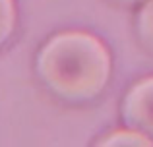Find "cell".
Returning <instances> with one entry per match:
<instances>
[{"mask_svg": "<svg viewBox=\"0 0 153 147\" xmlns=\"http://www.w3.org/2000/svg\"><path fill=\"white\" fill-rule=\"evenodd\" d=\"M111 52L87 31H64L43 45L37 56L41 79L58 97L87 101L97 97L111 78Z\"/></svg>", "mask_w": 153, "mask_h": 147, "instance_id": "cell-1", "label": "cell"}, {"mask_svg": "<svg viewBox=\"0 0 153 147\" xmlns=\"http://www.w3.org/2000/svg\"><path fill=\"white\" fill-rule=\"evenodd\" d=\"M122 116L126 126L147 134L153 140V75L130 87L122 101Z\"/></svg>", "mask_w": 153, "mask_h": 147, "instance_id": "cell-2", "label": "cell"}, {"mask_svg": "<svg viewBox=\"0 0 153 147\" xmlns=\"http://www.w3.org/2000/svg\"><path fill=\"white\" fill-rule=\"evenodd\" d=\"M95 145L99 147H124V145H132V147H153V140L147 134L140 132L136 128L128 126L126 130H114V132L107 134L103 140H99Z\"/></svg>", "mask_w": 153, "mask_h": 147, "instance_id": "cell-3", "label": "cell"}, {"mask_svg": "<svg viewBox=\"0 0 153 147\" xmlns=\"http://www.w3.org/2000/svg\"><path fill=\"white\" fill-rule=\"evenodd\" d=\"M138 35L143 45L153 50V0H146L138 14Z\"/></svg>", "mask_w": 153, "mask_h": 147, "instance_id": "cell-4", "label": "cell"}, {"mask_svg": "<svg viewBox=\"0 0 153 147\" xmlns=\"http://www.w3.org/2000/svg\"><path fill=\"white\" fill-rule=\"evenodd\" d=\"M16 19H18L16 2L14 0H0V47L12 35L16 27Z\"/></svg>", "mask_w": 153, "mask_h": 147, "instance_id": "cell-5", "label": "cell"}, {"mask_svg": "<svg viewBox=\"0 0 153 147\" xmlns=\"http://www.w3.org/2000/svg\"><path fill=\"white\" fill-rule=\"evenodd\" d=\"M118 2H126V4H134V2H142V0H118Z\"/></svg>", "mask_w": 153, "mask_h": 147, "instance_id": "cell-6", "label": "cell"}]
</instances>
